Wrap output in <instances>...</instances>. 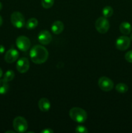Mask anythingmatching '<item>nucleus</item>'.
Here are the masks:
<instances>
[{
	"instance_id": "obj_1",
	"label": "nucleus",
	"mask_w": 132,
	"mask_h": 133,
	"mask_svg": "<svg viewBox=\"0 0 132 133\" xmlns=\"http://www.w3.org/2000/svg\"><path fill=\"white\" fill-rule=\"evenodd\" d=\"M31 60L36 64H41L47 61L49 57L47 49L41 45H36L32 47L30 51Z\"/></svg>"
},
{
	"instance_id": "obj_2",
	"label": "nucleus",
	"mask_w": 132,
	"mask_h": 133,
	"mask_svg": "<svg viewBox=\"0 0 132 133\" xmlns=\"http://www.w3.org/2000/svg\"><path fill=\"white\" fill-rule=\"evenodd\" d=\"M69 116L74 122L82 123L86 121L87 114L86 111L80 107H73L69 110Z\"/></svg>"
},
{
	"instance_id": "obj_3",
	"label": "nucleus",
	"mask_w": 132,
	"mask_h": 133,
	"mask_svg": "<svg viewBox=\"0 0 132 133\" xmlns=\"http://www.w3.org/2000/svg\"><path fill=\"white\" fill-rule=\"evenodd\" d=\"M13 127L17 132L23 133L27 131L28 123L23 117L17 116L13 121Z\"/></svg>"
},
{
	"instance_id": "obj_4",
	"label": "nucleus",
	"mask_w": 132,
	"mask_h": 133,
	"mask_svg": "<svg viewBox=\"0 0 132 133\" xmlns=\"http://www.w3.org/2000/svg\"><path fill=\"white\" fill-rule=\"evenodd\" d=\"M10 21L14 27L21 29L25 25V21L23 14L19 12H14L10 16Z\"/></svg>"
},
{
	"instance_id": "obj_5",
	"label": "nucleus",
	"mask_w": 132,
	"mask_h": 133,
	"mask_svg": "<svg viewBox=\"0 0 132 133\" xmlns=\"http://www.w3.org/2000/svg\"><path fill=\"white\" fill-rule=\"evenodd\" d=\"M95 28L100 33H106L109 29V22L107 18L105 17L98 18L95 22Z\"/></svg>"
},
{
	"instance_id": "obj_6",
	"label": "nucleus",
	"mask_w": 132,
	"mask_h": 133,
	"mask_svg": "<svg viewBox=\"0 0 132 133\" xmlns=\"http://www.w3.org/2000/svg\"><path fill=\"white\" fill-rule=\"evenodd\" d=\"M98 84L99 88L104 92H109L114 87L113 82L107 77H102L98 79Z\"/></svg>"
},
{
	"instance_id": "obj_7",
	"label": "nucleus",
	"mask_w": 132,
	"mask_h": 133,
	"mask_svg": "<svg viewBox=\"0 0 132 133\" xmlns=\"http://www.w3.org/2000/svg\"><path fill=\"white\" fill-rule=\"evenodd\" d=\"M131 39L127 36H121L116 40L115 45L116 49L120 51H125L130 46Z\"/></svg>"
},
{
	"instance_id": "obj_8",
	"label": "nucleus",
	"mask_w": 132,
	"mask_h": 133,
	"mask_svg": "<svg viewBox=\"0 0 132 133\" xmlns=\"http://www.w3.org/2000/svg\"><path fill=\"white\" fill-rule=\"evenodd\" d=\"M16 44L19 50L22 51H27L31 46V41L25 36H19L16 40Z\"/></svg>"
},
{
	"instance_id": "obj_9",
	"label": "nucleus",
	"mask_w": 132,
	"mask_h": 133,
	"mask_svg": "<svg viewBox=\"0 0 132 133\" xmlns=\"http://www.w3.org/2000/svg\"><path fill=\"white\" fill-rule=\"evenodd\" d=\"M30 68L29 61L26 57L19 58L16 64V69L21 74H25L28 70Z\"/></svg>"
},
{
	"instance_id": "obj_10",
	"label": "nucleus",
	"mask_w": 132,
	"mask_h": 133,
	"mask_svg": "<svg viewBox=\"0 0 132 133\" xmlns=\"http://www.w3.org/2000/svg\"><path fill=\"white\" fill-rule=\"evenodd\" d=\"M38 39L40 44L42 45H48L52 41V35L50 32L47 30H43L39 33Z\"/></svg>"
},
{
	"instance_id": "obj_11",
	"label": "nucleus",
	"mask_w": 132,
	"mask_h": 133,
	"mask_svg": "<svg viewBox=\"0 0 132 133\" xmlns=\"http://www.w3.org/2000/svg\"><path fill=\"white\" fill-rule=\"evenodd\" d=\"M19 57V52L15 49H10L6 51L5 55V61L8 63H13Z\"/></svg>"
},
{
	"instance_id": "obj_12",
	"label": "nucleus",
	"mask_w": 132,
	"mask_h": 133,
	"mask_svg": "<svg viewBox=\"0 0 132 133\" xmlns=\"http://www.w3.org/2000/svg\"><path fill=\"white\" fill-rule=\"evenodd\" d=\"M64 29V25L61 21H56L52 24L51 31L54 35H59Z\"/></svg>"
},
{
	"instance_id": "obj_13",
	"label": "nucleus",
	"mask_w": 132,
	"mask_h": 133,
	"mask_svg": "<svg viewBox=\"0 0 132 133\" xmlns=\"http://www.w3.org/2000/svg\"><path fill=\"white\" fill-rule=\"evenodd\" d=\"M38 107L41 111L45 112L49 111L50 108V103L49 99L45 97L40 99L38 102Z\"/></svg>"
},
{
	"instance_id": "obj_14",
	"label": "nucleus",
	"mask_w": 132,
	"mask_h": 133,
	"mask_svg": "<svg viewBox=\"0 0 132 133\" xmlns=\"http://www.w3.org/2000/svg\"><path fill=\"white\" fill-rule=\"evenodd\" d=\"M119 29L123 35H129L131 32L132 27L129 22H124L120 23V26H119Z\"/></svg>"
},
{
	"instance_id": "obj_15",
	"label": "nucleus",
	"mask_w": 132,
	"mask_h": 133,
	"mask_svg": "<svg viewBox=\"0 0 132 133\" xmlns=\"http://www.w3.org/2000/svg\"><path fill=\"white\" fill-rule=\"evenodd\" d=\"M38 24L37 19L35 18H31L25 23V27L28 30H32L36 28Z\"/></svg>"
},
{
	"instance_id": "obj_16",
	"label": "nucleus",
	"mask_w": 132,
	"mask_h": 133,
	"mask_svg": "<svg viewBox=\"0 0 132 133\" xmlns=\"http://www.w3.org/2000/svg\"><path fill=\"white\" fill-rule=\"evenodd\" d=\"M9 89L8 82L4 79H0V94H5Z\"/></svg>"
},
{
	"instance_id": "obj_17",
	"label": "nucleus",
	"mask_w": 132,
	"mask_h": 133,
	"mask_svg": "<svg viewBox=\"0 0 132 133\" xmlns=\"http://www.w3.org/2000/svg\"><path fill=\"white\" fill-rule=\"evenodd\" d=\"M102 14H103L104 17L105 18H109L113 14V9L111 6H106L102 9Z\"/></svg>"
},
{
	"instance_id": "obj_18",
	"label": "nucleus",
	"mask_w": 132,
	"mask_h": 133,
	"mask_svg": "<svg viewBox=\"0 0 132 133\" xmlns=\"http://www.w3.org/2000/svg\"><path fill=\"white\" fill-rule=\"evenodd\" d=\"M115 89L119 93L124 94L126 93L128 90V87L124 83H119L115 87Z\"/></svg>"
},
{
	"instance_id": "obj_19",
	"label": "nucleus",
	"mask_w": 132,
	"mask_h": 133,
	"mask_svg": "<svg viewBox=\"0 0 132 133\" xmlns=\"http://www.w3.org/2000/svg\"><path fill=\"white\" fill-rule=\"evenodd\" d=\"M14 76H15V74H14V71L11 70H9L7 71H6L5 74H4L3 79L6 81V82H10L12 80H13Z\"/></svg>"
},
{
	"instance_id": "obj_20",
	"label": "nucleus",
	"mask_w": 132,
	"mask_h": 133,
	"mask_svg": "<svg viewBox=\"0 0 132 133\" xmlns=\"http://www.w3.org/2000/svg\"><path fill=\"white\" fill-rule=\"evenodd\" d=\"M54 0H41V5L44 9H50L53 6Z\"/></svg>"
},
{
	"instance_id": "obj_21",
	"label": "nucleus",
	"mask_w": 132,
	"mask_h": 133,
	"mask_svg": "<svg viewBox=\"0 0 132 133\" xmlns=\"http://www.w3.org/2000/svg\"><path fill=\"white\" fill-rule=\"evenodd\" d=\"M75 132L78 133H87L88 130L85 127L82 125H78L75 129Z\"/></svg>"
},
{
	"instance_id": "obj_22",
	"label": "nucleus",
	"mask_w": 132,
	"mask_h": 133,
	"mask_svg": "<svg viewBox=\"0 0 132 133\" xmlns=\"http://www.w3.org/2000/svg\"><path fill=\"white\" fill-rule=\"evenodd\" d=\"M125 59L126 61H128V62L132 63V50L129 51L127 52L125 55Z\"/></svg>"
},
{
	"instance_id": "obj_23",
	"label": "nucleus",
	"mask_w": 132,
	"mask_h": 133,
	"mask_svg": "<svg viewBox=\"0 0 132 133\" xmlns=\"http://www.w3.org/2000/svg\"><path fill=\"white\" fill-rule=\"evenodd\" d=\"M53 132H54L53 130H52L51 129H49V128L45 129L42 130V131H41V133H53Z\"/></svg>"
},
{
	"instance_id": "obj_24",
	"label": "nucleus",
	"mask_w": 132,
	"mask_h": 133,
	"mask_svg": "<svg viewBox=\"0 0 132 133\" xmlns=\"http://www.w3.org/2000/svg\"><path fill=\"white\" fill-rule=\"evenodd\" d=\"M5 47L2 45H0V55L3 54V53L5 52Z\"/></svg>"
},
{
	"instance_id": "obj_25",
	"label": "nucleus",
	"mask_w": 132,
	"mask_h": 133,
	"mask_svg": "<svg viewBox=\"0 0 132 133\" xmlns=\"http://www.w3.org/2000/svg\"><path fill=\"white\" fill-rule=\"evenodd\" d=\"M2 23H3V19H2V17H1V16H0V26H1V25H2Z\"/></svg>"
},
{
	"instance_id": "obj_26",
	"label": "nucleus",
	"mask_w": 132,
	"mask_h": 133,
	"mask_svg": "<svg viewBox=\"0 0 132 133\" xmlns=\"http://www.w3.org/2000/svg\"><path fill=\"white\" fill-rule=\"evenodd\" d=\"M2 75H3V71H2V70H1V68H0V78L2 77Z\"/></svg>"
},
{
	"instance_id": "obj_27",
	"label": "nucleus",
	"mask_w": 132,
	"mask_h": 133,
	"mask_svg": "<svg viewBox=\"0 0 132 133\" xmlns=\"http://www.w3.org/2000/svg\"><path fill=\"white\" fill-rule=\"evenodd\" d=\"M2 7H3V5H2V3H1V2H0V10L2 9Z\"/></svg>"
},
{
	"instance_id": "obj_28",
	"label": "nucleus",
	"mask_w": 132,
	"mask_h": 133,
	"mask_svg": "<svg viewBox=\"0 0 132 133\" xmlns=\"http://www.w3.org/2000/svg\"><path fill=\"white\" fill-rule=\"evenodd\" d=\"M9 132H12V133H14V131H6V133H9Z\"/></svg>"
},
{
	"instance_id": "obj_29",
	"label": "nucleus",
	"mask_w": 132,
	"mask_h": 133,
	"mask_svg": "<svg viewBox=\"0 0 132 133\" xmlns=\"http://www.w3.org/2000/svg\"><path fill=\"white\" fill-rule=\"evenodd\" d=\"M130 39H131V40H132V32L131 33V35H130Z\"/></svg>"
},
{
	"instance_id": "obj_30",
	"label": "nucleus",
	"mask_w": 132,
	"mask_h": 133,
	"mask_svg": "<svg viewBox=\"0 0 132 133\" xmlns=\"http://www.w3.org/2000/svg\"><path fill=\"white\" fill-rule=\"evenodd\" d=\"M131 107H132V106H131Z\"/></svg>"
}]
</instances>
